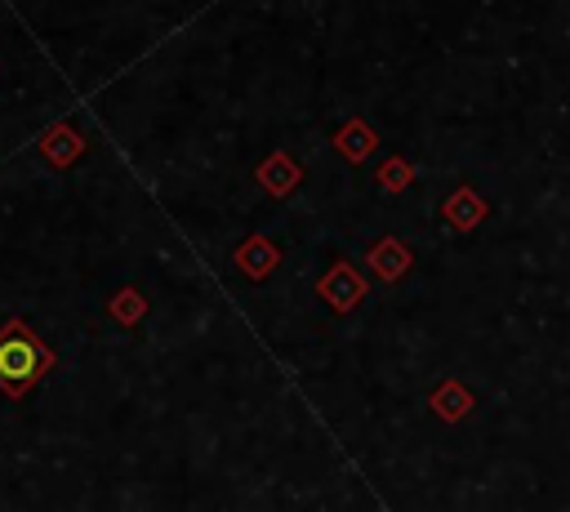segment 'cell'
I'll return each instance as SVG.
<instances>
[{
	"mask_svg": "<svg viewBox=\"0 0 570 512\" xmlns=\"http://www.w3.org/2000/svg\"><path fill=\"white\" fill-rule=\"evenodd\" d=\"M53 365H58V352L22 316H9L0 325V392L9 401H22L27 392H36V383Z\"/></svg>",
	"mask_w": 570,
	"mask_h": 512,
	"instance_id": "1",
	"label": "cell"
},
{
	"mask_svg": "<svg viewBox=\"0 0 570 512\" xmlns=\"http://www.w3.org/2000/svg\"><path fill=\"white\" fill-rule=\"evenodd\" d=\"M316 294H321V303H330L338 316H347V312H356L361 298H365V276H361L347 258H338V263H330L325 276L316 280Z\"/></svg>",
	"mask_w": 570,
	"mask_h": 512,
	"instance_id": "2",
	"label": "cell"
},
{
	"mask_svg": "<svg viewBox=\"0 0 570 512\" xmlns=\"http://www.w3.org/2000/svg\"><path fill=\"white\" fill-rule=\"evenodd\" d=\"M232 263H236V267H240L249 280H267V276L281 267V249H276V240H272V236H263V232H249V236L236 245Z\"/></svg>",
	"mask_w": 570,
	"mask_h": 512,
	"instance_id": "3",
	"label": "cell"
},
{
	"mask_svg": "<svg viewBox=\"0 0 570 512\" xmlns=\"http://www.w3.org/2000/svg\"><path fill=\"white\" fill-rule=\"evenodd\" d=\"M36 147H40V156H45L53 169H67V165L80 160V151H85V134H80L71 120H58V125H49V129L36 138Z\"/></svg>",
	"mask_w": 570,
	"mask_h": 512,
	"instance_id": "4",
	"label": "cell"
},
{
	"mask_svg": "<svg viewBox=\"0 0 570 512\" xmlns=\"http://www.w3.org/2000/svg\"><path fill=\"white\" fill-rule=\"evenodd\" d=\"M485 214H490V205H485V196L476 191V187H454L450 196H445V205H441V218L454 227V232H476L481 223H485Z\"/></svg>",
	"mask_w": 570,
	"mask_h": 512,
	"instance_id": "5",
	"label": "cell"
},
{
	"mask_svg": "<svg viewBox=\"0 0 570 512\" xmlns=\"http://www.w3.org/2000/svg\"><path fill=\"white\" fill-rule=\"evenodd\" d=\"M254 178H258V187L267 191V196H289L294 191V183L303 178V165L289 156V151H272V156H263L258 160V169H254Z\"/></svg>",
	"mask_w": 570,
	"mask_h": 512,
	"instance_id": "6",
	"label": "cell"
},
{
	"mask_svg": "<svg viewBox=\"0 0 570 512\" xmlns=\"http://www.w3.org/2000/svg\"><path fill=\"white\" fill-rule=\"evenodd\" d=\"M410 263H414V258H410V249H405L396 236H383V240H374V245L365 249V267H370L383 285H396V280L410 272Z\"/></svg>",
	"mask_w": 570,
	"mask_h": 512,
	"instance_id": "7",
	"label": "cell"
},
{
	"mask_svg": "<svg viewBox=\"0 0 570 512\" xmlns=\"http://www.w3.org/2000/svg\"><path fill=\"white\" fill-rule=\"evenodd\" d=\"M374 147H379V134H374V125H365L361 116H352V120H343V125L334 129V151H338L347 165H365V160L374 156Z\"/></svg>",
	"mask_w": 570,
	"mask_h": 512,
	"instance_id": "8",
	"label": "cell"
},
{
	"mask_svg": "<svg viewBox=\"0 0 570 512\" xmlns=\"http://www.w3.org/2000/svg\"><path fill=\"white\" fill-rule=\"evenodd\" d=\"M472 405H476V396L468 392L463 378H441V383L428 392V410H432L436 419H445V423H463Z\"/></svg>",
	"mask_w": 570,
	"mask_h": 512,
	"instance_id": "9",
	"label": "cell"
},
{
	"mask_svg": "<svg viewBox=\"0 0 570 512\" xmlns=\"http://www.w3.org/2000/svg\"><path fill=\"white\" fill-rule=\"evenodd\" d=\"M107 312H111V321H120V325H138V321L147 316V298H142L134 285H125V289L111 294Z\"/></svg>",
	"mask_w": 570,
	"mask_h": 512,
	"instance_id": "10",
	"label": "cell"
},
{
	"mask_svg": "<svg viewBox=\"0 0 570 512\" xmlns=\"http://www.w3.org/2000/svg\"><path fill=\"white\" fill-rule=\"evenodd\" d=\"M410 183H414V160L392 156V160H383V165H379V187H383V191H392V196H396V191H405Z\"/></svg>",
	"mask_w": 570,
	"mask_h": 512,
	"instance_id": "11",
	"label": "cell"
}]
</instances>
